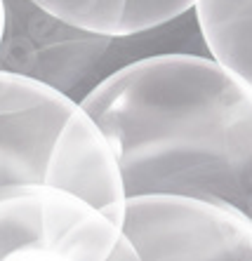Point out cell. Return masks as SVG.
<instances>
[{"mask_svg":"<svg viewBox=\"0 0 252 261\" xmlns=\"http://www.w3.org/2000/svg\"><path fill=\"white\" fill-rule=\"evenodd\" d=\"M5 24H7V7L5 0H0V45H3V38H5Z\"/></svg>","mask_w":252,"mask_h":261,"instance_id":"cell-8","label":"cell"},{"mask_svg":"<svg viewBox=\"0 0 252 261\" xmlns=\"http://www.w3.org/2000/svg\"><path fill=\"white\" fill-rule=\"evenodd\" d=\"M123 231L142 261H252V217L229 202L130 195Z\"/></svg>","mask_w":252,"mask_h":261,"instance_id":"cell-4","label":"cell"},{"mask_svg":"<svg viewBox=\"0 0 252 261\" xmlns=\"http://www.w3.org/2000/svg\"><path fill=\"white\" fill-rule=\"evenodd\" d=\"M0 68L24 73L71 94L92 75L118 38L62 21L33 0H5Z\"/></svg>","mask_w":252,"mask_h":261,"instance_id":"cell-5","label":"cell"},{"mask_svg":"<svg viewBox=\"0 0 252 261\" xmlns=\"http://www.w3.org/2000/svg\"><path fill=\"white\" fill-rule=\"evenodd\" d=\"M62 21L113 38L142 36L193 10V0H33Z\"/></svg>","mask_w":252,"mask_h":261,"instance_id":"cell-6","label":"cell"},{"mask_svg":"<svg viewBox=\"0 0 252 261\" xmlns=\"http://www.w3.org/2000/svg\"><path fill=\"white\" fill-rule=\"evenodd\" d=\"M78 101L109 139L128 198L189 195L252 217V85L212 55L139 57Z\"/></svg>","mask_w":252,"mask_h":261,"instance_id":"cell-1","label":"cell"},{"mask_svg":"<svg viewBox=\"0 0 252 261\" xmlns=\"http://www.w3.org/2000/svg\"><path fill=\"white\" fill-rule=\"evenodd\" d=\"M210 55L252 85V0H193Z\"/></svg>","mask_w":252,"mask_h":261,"instance_id":"cell-7","label":"cell"},{"mask_svg":"<svg viewBox=\"0 0 252 261\" xmlns=\"http://www.w3.org/2000/svg\"><path fill=\"white\" fill-rule=\"evenodd\" d=\"M33 184L73 191L123 226V176L92 116L66 92L0 68V195Z\"/></svg>","mask_w":252,"mask_h":261,"instance_id":"cell-2","label":"cell"},{"mask_svg":"<svg viewBox=\"0 0 252 261\" xmlns=\"http://www.w3.org/2000/svg\"><path fill=\"white\" fill-rule=\"evenodd\" d=\"M0 261H142L123 226L87 198L33 184L0 195Z\"/></svg>","mask_w":252,"mask_h":261,"instance_id":"cell-3","label":"cell"}]
</instances>
